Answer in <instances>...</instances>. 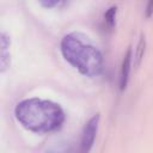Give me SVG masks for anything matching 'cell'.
I'll use <instances>...</instances> for the list:
<instances>
[{
  "mask_svg": "<svg viewBox=\"0 0 153 153\" xmlns=\"http://www.w3.org/2000/svg\"><path fill=\"white\" fill-rule=\"evenodd\" d=\"M116 13H117V6L116 5L109 7L106 10V12L104 13V22H105V24H106V26L109 29H112L115 26V23H116Z\"/></svg>",
  "mask_w": 153,
  "mask_h": 153,
  "instance_id": "obj_7",
  "label": "cell"
},
{
  "mask_svg": "<svg viewBox=\"0 0 153 153\" xmlns=\"http://www.w3.org/2000/svg\"><path fill=\"white\" fill-rule=\"evenodd\" d=\"M145 50H146V38L143 35L140 36V39L136 44V48H135V53L133 54V60H134V65L136 67L140 66L141 61H142V57L145 55Z\"/></svg>",
  "mask_w": 153,
  "mask_h": 153,
  "instance_id": "obj_6",
  "label": "cell"
},
{
  "mask_svg": "<svg viewBox=\"0 0 153 153\" xmlns=\"http://www.w3.org/2000/svg\"><path fill=\"white\" fill-rule=\"evenodd\" d=\"M131 62H133V49L129 47L123 56L121 71H120V90L121 91H124L128 85L130 69H131Z\"/></svg>",
  "mask_w": 153,
  "mask_h": 153,
  "instance_id": "obj_5",
  "label": "cell"
},
{
  "mask_svg": "<svg viewBox=\"0 0 153 153\" xmlns=\"http://www.w3.org/2000/svg\"><path fill=\"white\" fill-rule=\"evenodd\" d=\"M60 51L63 59L82 75L97 78L103 73V54L84 33L69 32L65 35L60 42Z\"/></svg>",
  "mask_w": 153,
  "mask_h": 153,
  "instance_id": "obj_2",
  "label": "cell"
},
{
  "mask_svg": "<svg viewBox=\"0 0 153 153\" xmlns=\"http://www.w3.org/2000/svg\"><path fill=\"white\" fill-rule=\"evenodd\" d=\"M0 73H5L11 65V38L4 30L0 33Z\"/></svg>",
  "mask_w": 153,
  "mask_h": 153,
  "instance_id": "obj_4",
  "label": "cell"
},
{
  "mask_svg": "<svg viewBox=\"0 0 153 153\" xmlns=\"http://www.w3.org/2000/svg\"><path fill=\"white\" fill-rule=\"evenodd\" d=\"M14 116L22 127L39 134L59 130L66 118L63 109L57 103L41 98H26L18 102Z\"/></svg>",
  "mask_w": 153,
  "mask_h": 153,
  "instance_id": "obj_1",
  "label": "cell"
},
{
  "mask_svg": "<svg viewBox=\"0 0 153 153\" xmlns=\"http://www.w3.org/2000/svg\"><path fill=\"white\" fill-rule=\"evenodd\" d=\"M63 0H38V2L43 6V7H47V8H51V7H55L57 6L60 2H62Z\"/></svg>",
  "mask_w": 153,
  "mask_h": 153,
  "instance_id": "obj_8",
  "label": "cell"
},
{
  "mask_svg": "<svg viewBox=\"0 0 153 153\" xmlns=\"http://www.w3.org/2000/svg\"><path fill=\"white\" fill-rule=\"evenodd\" d=\"M153 16V0H147L146 10H145V17L151 18Z\"/></svg>",
  "mask_w": 153,
  "mask_h": 153,
  "instance_id": "obj_9",
  "label": "cell"
},
{
  "mask_svg": "<svg viewBox=\"0 0 153 153\" xmlns=\"http://www.w3.org/2000/svg\"><path fill=\"white\" fill-rule=\"evenodd\" d=\"M99 120H100L99 114H96L85 124L82 134H81V141H80V149H81V152L87 153V152L91 151V148H92V146L94 143V140H96L97 131H98Z\"/></svg>",
  "mask_w": 153,
  "mask_h": 153,
  "instance_id": "obj_3",
  "label": "cell"
}]
</instances>
